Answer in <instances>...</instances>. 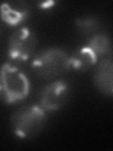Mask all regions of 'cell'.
I'll list each match as a JSON object with an SVG mask.
<instances>
[{"label": "cell", "instance_id": "1", "mask_svg": "<svg viewBox=\"0 0 113 151\" xmlns=\"http://www.w3.org/2000/svg\"><path fill=\"white\" fill-rule=\"evenodd\" d=\"M30 83L23 70L12 63L0 67V99L14 104L23 101L29 94Z\"/></svg>", "mask_w": 113, "mask_h": 151}, {"label": "cell", "instance_id": "2", "mask_svg": "<svg viewBox=\"0 0 113 151\" xmlns=\"http://www.w3.org/2000/svg\"><path fill=\"white\" fill-rule=\"evenodd\" d=\"M47 120L46 111L40 105L22 107L11 116V127L18 138L30 139L40 133Z\"/></svg>", "mask_w": 113, "mask_h": 151}, {"label": "cell", "instance_id": "3", "mask_svg": "<svg viewBox=\"0 0 113 151\" xmlns=\"http://www.w3.org/2000/svg\"><path fill=\"white\" fill-rule=\"evenodd\" d=\"M32 69L42 78L51 79L63 75L71 68L70 56L59 47H49L39 52L32 60Z\"/></svg>", "mask_w": 113, "mask_h": 151}, {"label": "cell", "instance_id": "4", "mask_svg": "<svg viewBox=\"0 0 113 151\" xmlns=\"http://www.w3.org/2000/svg\"><path fill=\"white\" fill-rule=\"evenodd\" d=\"M37 37L29 27H24L14 31L8 42L9 58L14 63H24L34 53Z\"/></svg>", "mask_w": 113, "mask_h": 151}, {"label": "cell", "instance_id": "5", "mask_svg": "<svg viewBox=\"0 0 113 151\" xmlns=\"http://www.w3.org/2000/svg\"><path fill=\"white\" fill-rule=\"evenodd\" d=\"M70 96V85L62 79L55 80L42 89L39 105L45 111H54L62 108Z\"/></svg>", "mask_w": 113, "mask_h": 151}, {"label": "cell", "instance_id": "6", "mask_svg": "<svg viewBox=\"0 0 113 151\" xmlns=\"http://www.w3.org/2000/svg\"><path fill=\"white\" fill-rule=\"evenodd\" d=\"M29 6L26 1L4 2L0 6V16L9 26L16 27L27 18Z\"/></svg>", "mask_w": 113, "mask_h": 151}, {"label": "cell", "instance_id": "7", "mask_svg": "<svg viewBox=\"0 0 113 151\" xmlns=\"http://www.w3.org/2000/svg\"><path fill=\"white\" fill-rule=\"evenodd\" d=\"M93 82L97 90L105 96L113 93V63L111 59H104L99 63L93 76Z\"/></svg>", "mask_w": 113, "mask_h": 151}, {"label": "cell", "instance_id": "8", "mask_svg": "<svg viewBox=\"0 0 113 151\" xmlns=\"http://www.w3.org/2000/svg\"><path fill=\"white\" fill-rule=\"evenodd\" d=\"M98 58L88 45L81 47L70 56V67L75 71L84 72L97 63Z\"/></svg>", "mask_w": 113, "mask_h": 151}, {"label": "cell", "instance_id": "9", "mask_svg": "<svg viewBox=\"0 0 113 151\" xmlns=\"http://www.w3.org/2000/svg\"><path fill=\"white\" fill-rule=\"evenodd\" d=\"M88 46L92 50L98 59L104 56L110 55L112 52V46L109 38L104 34H100V33H97L91 37Z\"/></svg>", "mask_w": 113, "mask_h": 151}, {"label": "cell", "instance_id": "10", "mask_svg": "<svg viewBox=\"0 0 113 151\" xmlns=\"http://www.w3.org/2000/svg\"><path fill=\"white\" fill-rule=\"evenodd\" d=\"M75 25L77 26L79 30L84 35L91 36L97 34L96 31L100 28V23L95 17H84L79 18L75 21Z\"/></svg>", "mask_w": 113, "mask_h": 151}, {"label": "cell", "instance_id": "11", "mask_svg": "<svg viewBox=\"0 0 113 151\" xmlns=\"http://www.w3.org/2000/svg\"><path fill=\"white\" fill-rule=\"evenodd\" d=\"M54 2H52V1H48V2H42L41 4V8H44V9H47V8H50L52 5L54 6Z\"/></svg>", "mask_w": 113, "mask_h": 151}]
</instances>
